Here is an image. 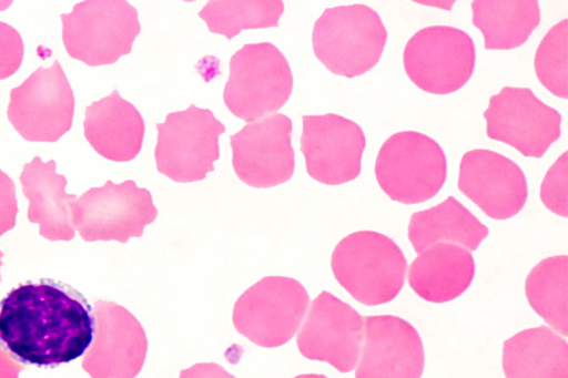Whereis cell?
Returning <instances> with one entry per match:
<instances>
[{
    "label": "cell",
    "instance_id": "cell-1",
    "mask_svg": "<svg viewBox=\"0 0 568 378\" xmlns=\"http://www.w3.org/2000/svg\"><path fill=\"white\" fill-rule=\"evenodd\" d=\"M93 327L87 298L51 278L19 284L0 300V345L23 365L54 368L77 359Z\"/></svg>",
    "mask_w": 568,
    "mask_h": 378
},
{
    "label": "cell",
    "instance_id": "cell-2",
    "mask_svg": "<svg viewBox=\"0 0 568 378\" xmlns=\"http://www.w3.org/2000/svg\"><path fill=\"white\" fill-rule=\"evenodd\" d=\"M331 267L336 280L355 300L376 306L399 294L407 262L390 237L359 231L338 242L332 253Z\"/></svg>",
    "mask_w": 568,
    "mask_h": 378
},
{
    "label": "cell",
    "instance_id": "cell-3",
    "mask_svg": "<svg viewBox=\"0 0 568 378\" xmlns=\"http://www.w3.org/2000/svg\"><path fill=\"white\" fill-rule=\"evenodd\" d=\"M387 31L365 4L327 8L315 21L312 43L316 58L334 74L354 78L379 61Z\"/></svg>",
    "mask_w": 568,
    "mask_h": 378
},
{
    "label": "cell",
    "instance_id": "cell-4",
    "mask_svg": "<svg viewBox=\"0 0 568 378\" xmlns=\"http://www.w3.org/2000/svg\"><path fill=\"white\" fill-rule=\"evenodd\" d=\"M292 89L283 53L271 42L247 43L231 57L223 100L233 115L251 123L280 110Z\"/></svg>",
    "mask_w": 568,
    "mask_h": 378
},
{
    "label": "cell",
    "instance_id": "cell-5",
    "mask_svg": "<svg viewBox=\"0 0 568 378\" xmlns=\"http://www.w3.org/2000/svg\"><path fill=\"white\" fill-rule=\"evenodd\" d=\"M61 20L68 54L90 67L129 54L141 30L136 9L124 0H84Z\"/></svg>",
    "mask_w": 568,
    "mask_h": 378
},
{
    "label": "cell",
    "instance_id": "cell-6",
    "mask_svg": "<svg viewBox=\"0 0 568 378\" xmlns=\"http://www.w3.org/2000/svg\"><path fill=\"white\" fill-rule=\"evenodd\" d=\"M440 145L417 131H400L381 146L375 161L379 187L393 201L417 204L434 197L446 181Z\"/></svg>",
    "mask_w": 568,
    "mask_h": 378
},
{
    "label": "cell",
    "instance_id": "cell-7",
    "mask_svg": "<svg viewBox=\"0 0 568 378\" xmlns=\"http://www.w3.org/2000/svg\"><path fill=\"white\" fill-rule=\"evenodd\" d=\"M154 149L156 168L174 182L201 181L214 171L220 157L219 136L225 126L209 109L191 104L184 111L171 112L156 123Z\"/></svg>",
    "mask_w": 568,
    "mask_h": 378
},
{
    "label": "cell",
    "instance_id": "cell-8",
    "mask_svg": "<svg viewBox=\"0 0 568 378\" xmlns=\"http://www.w3.org/2000/svg\"><path fill=\"white\" fill-rule=\"evenodd\" d=\"M310 297L294 278L267 276L248 287L233 308L235 329L253 344L275 348L295 335Z\"/></svg>",
    "mask_w": 568,
    "mask_h": 378
},
{
    "label": "cell",
    "instance_id": "cell-9",
    "mask_svg": "<svg viewBox=\"0 0 568 378\" xmlns=\"http://www.w3.org/2000/svg\"><path fill=\"white\" fill-rule=\"evenodd\" d=\"M158 216L148 188L126 180L120 184L108 180L101 187H91L72 204L74 228L87 242L118 241L126 243L140 237L146 225Z\"/></svg>",
    "mask_w": 568,
    "mask_h": 378
},
{
    "label": "cell",
    "instance_id": "cell-10",
    "mask_svg": "<svg viewBox=\"0 0 568 378\" xmlns=\"http://www.w3.org/2000/svg\"><path fill=\"white\" fill-rule=\"evenodd\" d=\"M476 52L473 39L450 25H430L407 41L403 63L409 80L433 94H449L470 79Z\"/></svg>",
    "mask_w": 568,
    "mask_h": 378
},
{
    "label": "cell",
    "instance_id": "cell-11",
    "mask_svg": "<svg viewBox=\"0 0 568 378\" xmlns=\"http://www.w3.org/2000/svg\"><path fill=\"white\" fill-rule=\"evenodd\" d=\"M73 113V91L58 60L10 91L7 115L27 141H58L71 129Z\"/></svg>",
    "mask_w": 568,
    "mask_h": 378
},
{
    "label": "cell",
    "instance_id": "cell-12",
    "mask_svg": "<svg viewBox=\"0 0 568 378\" xmlns=\"http://www.w3.org/2000/svg\"><path fill=\"white\" fill-rule=\"evenodd\" d=\"M484 118L489 139L506 143L527 157H541L561 134L560 113L528 88L504 86L490 96Z\"/></svg>",
    "mask_w": 568,
    "mask_h": 378
},
{
    "label": "cell",
    "instance_id": "cell-13",
    "mask_svg": "<svg viewBox=\"0 0 568 378\" xmlns=\"http://www.w3.org/2000/svg\"><path fill=\"white\" fill-rule=\"evenodd\" d=\"M292 130L288 116L274 113L231 135L232 165L237 177L257 188L288 181L295 167Z\"/></svg>",
    "mask_w": 568,
    "mask_h": 378
},
{
    "label": "cell",
    "instance_id": "cell-14",
    "mask_svg": "<svg viewBox=\"0 0 568 378\" xmlns=\"http://www.w3.org/2000/svg\"><path fill=\"white\" fill-rule=\"evenodd\" d=\"M93 338L82 359L91 378H134L142 369L148 339L145 331L123 306L97 300L93 307Z\"/></svg>",
    "mask_w": 568,
    "mask_h": 378
},
{
    "label": "cell",
    "instance_id": "cell-15",
    "mask_svg": "<svg viewBox=\"0 0 568 378\" xmlns=\"http://www.w3.org/2000/svg\"><path fill=\"white\" fill-rule=\"evenodd\" d=\"M363 337L361 314L323 290L311 303L296 343L305 358L327 362L339 372H349L357 365Z\"/></svg>",
    "mask_w": 568,
    "mask_h": 378
},
{
    "label": "cell",
    "instance_id": "cell-16",
    "mask_svg": "<svg viewBox=\"0 0 568 378\" xmlns=\"http://www.w3.org/2000/svg\"><path fill=\"white\" fill-rule=\"evenodd\" d=\"M301 152L308 175L326 185L355 180L366 139L361 126L335 113L303 115Z\"/></svg>",
    "mask_w": 568,
    "mask_h": 378
},
{
    "label": "cell",
    "instance_id": "cell-17",
    "mask_svg": "<svg viewBox=\"0 0 568 378\" xmlns=\"http://www.w3.org/2000/svg\"><path fill=\"white\" fill-rule=\"evenodd\" d=\"M457 186L495 219H507L519 213L528 196L523 170L513 160L486 149L470 150L463 155Z\"/></svg>",
    "mask_w": 568,
    "mask_h": 378
},
{
    "label": "cell",
    "instance_id": "cell-18",
    "mask_svg": "<svg viewBox=\"0 0 568 378\" xmlns=\"http://www.w3.org/2000/svg\"><path fill=\"white\" fill-rule=\"evenodd\" d=\"M355 378H420L424 346L415 327L393 315L366 316Z\"/></svg>",
    "mask_w": 568,
    "mask_h": 378
},
{
    "label": "cell",
    "instance_id": "cell-19",
    "mask_svg": "<svg viewBox=\"0 0 568 378\" xmlns=\"http://www.w3.org/2000/svg\"><path fill=\"white\" fill-rule=\"evenodd\" d=\"M20 183L29 200L28 219L39 224L40 235L53 242L74 238L72 204L77 196L65 193L67 178L55 172V162L33 157L23 165Z\"/></svg>",
    "mask_w": 568,
    "mask_h": 378
},
{
    "label": "cell",
    "instance_id": "cell-20",
    "mask_svg": "<svg viewBox=\"0 0 568 378\" xmlns=\"http://www.w3.org/2000/svg\"><path fill=\"white\" fill-rule=\"evenodd\" d=\"M83 127L93 150L114 162L133 160L141 151L145 132L141 113L118 90L87 106Z\"/></svg>",
    "mask_w": 568,
    "mask_h": 378
},
{
    "label": "cell",
    "instance_id": "cell-21",
    "mask_svg": "<svg viewBox=\"0 0 568 378\" xmlns=\"http://www.w3.org/2000/svg\"><path fill=\"white\" fill-rule=\"evenodd\" d=\"M475 260L470 252L452 243H437L412 262L408 284L424 300L446 303L460 296L471 284Z\"/></svg>",
    "mask_w": 568,
    "mask_h": 378
},
{
    "label": "cell",
    "instance_id": "cell-22",
    "mask_svg": "<svg viewBox=\"0 0 568 378\" xmlns=\"http://www.w3.org/2000/svg\"><path fill=\"white\" fill-rule=\"evenodd\" d=\"M506 378H568L567 341L547 326L528 328L504 341Z\"/></svg>",
    "mask_w": 568,
    "mask_h": 378
},
{
    "label": "cell",
    "instance_id": "cell-23",
    "mask_svg": "<svg viewBox=\"0 0 568 378\" xmlns=\"http://www.w3.org/2000/svg\"><path fill=\"white\" fill-rule=\"evenodd\" d=\"M408 239L416 253L437 243H452L476 251L488 228L455 197L415 212L408 225Z\"/></svg>",
    "mask_w": 568,
    "mask_h": 378
},
{
    "label": "cell",
    "instance_id": "cell-24",
    "mask_svg": "<svg viewBox=\"0 0 568 378\" xmlns=\"http://www.w3.org/2000/svg\"><path fill=\"white\" fill-rule=\"evenodd\" d=\"M471 11L473 24L481 31L487 50L520 47L540 22L536 0H474Z\"/></svg>",
    "mask_w": 568,
    "mask_h": 378
},
{
    "label": "cell",
    "instance_id": "cell-25",
    "mask_svg": "<svg viewBox=\"0 0 568 378\" xmlns=\"http://www.w3.org/2000/svg\"><path fill=\"white\" fill-rule=\"evenodd\" d=\"M525 293L530 307L554 329L568 335V256L540 260L528 274Z\"/></svg>",
    "mask_w": 568,
    "mask_h": 378
},
{
    "label": "cell",
    "instance_id": "cell-26",
    "mask_svg": "<svg viewBox=\"0 0 568 378\" xmlns=\"http://www.w3.org/2000/svg\"><path fill=\"white\" fill-rule=\"evenodd\" d=\"M283 11L281 0H211L199 17L211 32L231 40L242 30L278 27Z\"/></svg>",
    "mask_w": 568,
    "mask_h": 378
},
{
    "label": "cell",
    "instance_id": "cell-27",
    "mask_svg": "<svg viewBox=\"0 0 568 378\" xmlns=\"http://www.w3.org/2000/svg\"><path fill=\"white\" fill-rule=\"evenodd\" d=\"M535 72L552 94L568 98V19L548 30L535 53Z\"/></svg>",
    "mask_w": 568,
    "mask_h": 378
},
{
    "label": "cell",
    "instance_id": "cell-28",
    "mask_svg": "<svg viewBox=\"0 0 568 378\" xmlns=\"http://www.w3.org/2000/svg\"><path fill=\"white\" fill-rule=\"evenodd\" d=\"M568 153L565 151L547 171L541 186L540 200L552 213L568 216Z\"/></svg>",
    "mask_w": 568,
    "mask_h": 378
},
{
    "label": "cell",
    "instance_id": "cell-29",
    "mask_svg": "<svg viewBox=\"0 0 568 378\" xmlns=\"http://www.w3.org/2000/svg\"><path fill=\"white\" fill-rule=\"evenodd\" d=\"M23 41L20 33L0 21V80L14 74L23 59Z\"/></svg>",
    "mask_w": 568,
    "mask_h": 378
},
{
    "label": "cell",
    "instance_id": "cell-30",
    "mask_svg": "<svg viewBox=\"0 0 568 378\" xmlns=\"http://www.w3.org/2000/svg\"><path fill=\"white\" fill-rule=\"evenodd\" d=\"M18 203L13 181L0 170V236L16 225Z\"/></svg>",
    "mask_w": 568,
    "mask_h": 378
},
{
    "label": "cell",
    "instance_id": "cell-31",
    "mask_svg": "<svg viewBox=\"0 0 568 378\" xmlns=\"http://www.w3.org/2000/svg\"><path fill=\"white\" fill-rule=\"evenodd\" d=\"M179 378H235L222 366L214 362H200L183 369Z\"/></svg>",
    "mask_w": 568,
    "mask_h": 378
},
{
    "label": "cell",
    "instance_id": "cell-32",
    "mask_svg": "<svg viewBox=\"0 0 568 378\" xmlns=\"http://www.w3.org/2000/svg\"><path fill=\"white\" fill-rule=\"evenodd\" d=\"M26 366L0 345V378H19Z\"/></svg>",
    "mask_w": 568,
    "mask_h": 378
},
{
    "label": "cell",
    "instance_id": "cell-33",
    "mask_svg": "<svg viewBox=\"0 0 568 378\" xmlns=\"http://www.w3.org/2000/svg\"><path fill=\"white\" fill-rule=\"evenodd\" d=\"M294 378H327V377L324 375H320V374H304V375H298Z\"/></svg>",
    "mask_w": 568,
    "mask_h": 378
},
{
    "label": "cell",
    "instance_id": "cell-34",
    "mask_svg": "<svg viewBox=\"0 0 568 378\" xmlns=\"http://www.w3.org/2000/svg\"><path fill=\"white\" fill-rule=\"evenodd\" d=\"M2 256H3V253L0 251V267L2 265V260H1ZM0 282H1V275H0Z\"/></svg>",
    "mask_w": 568,
    "mask_h": 378
}]
</instances>
